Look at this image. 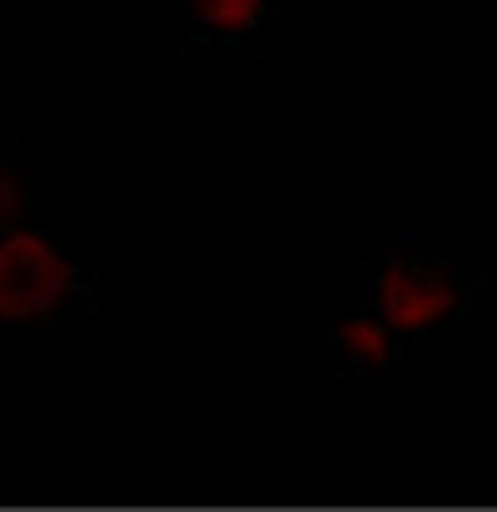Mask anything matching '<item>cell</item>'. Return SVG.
Instances as JSON below:
<instances>
[{
    "mask_svg": "<svg viewBox=\"0 0 497 512\" xmlns=\"http://www.w3.org/2000/svg\"><path fill=\"white\" fill-rule=\"evenodd\" d=\"M488 279H493L488 269H468L463 259L443 254L433 224H413L398 239H388L378 254L358 259L343 274V294L383 314L418 348L463 329L478 314Z\"/></svg>",
    "mask_w": 497,
    "mask_h": 512,
    "instance_id": "6da1fadb",
    "label": "cell"
},
{
    "mask_svg": "<svg viewBox=\"0 0 497 512\" xmlns=\"http://www.w3.org/2000/svg\"><path fill=\"white\" fill-rule=\"evenodd\" d=\"M95 324L100 289L70 224L45 214L0 234V339H80Z\"/></svg>",
    "mask_w": 497,
    "mask_h": 512,
    "instance_id": "7a4b0ae2",
    "label": "cell"
},
{
    "mask_svg": "<svg viewBox=\"0 0 497 512\" xmlns=\"http://www.w3.org/2000/svg\"><path fill=\"white\" fill-rule=\"evenodd\" d=\"M408 348L413 343L403 339L383 314H373L368 304H358L348 294L309 334V353L319 363H329L333 373H343V378H393V373H403Z\"/></svg>",
    "mask_w": 497,
    "mask_h": 512,
    "instance_id": "3957f363",
    "label": "cell"
},
{
    "mask_svg": "<svg viewBox=\"0 0 497 512\" xmlns=\"http://www.w3.org/2000/svg\"><path fill=\"white\" fill-rule=\"evenodd\" d=\"M145 5L169 15L194 45L224 55L269 50L274 30L289 20V0H145Z\"/></svg>",
    "mask_w": 497,
    "mask_h": 512,
    "instance_id": "277c9868",
    "label": "cell"
},
{
    "mask_svg": "<svg viewBox=\"0 0 497 512\" xmlns=\"http://www.w3.org/2000/svg\"><path fill=\"white\" fill-rule=\"evenodd\" d=\"M45 204H50L45 170L20 145L15 105H0V234H10L30 219H45Z\"/></svg>",
    "mask_w": 497,
    "mask_h": 512,
    "instance_id": "5b68a950",
    "label": "cell"
},
{
    "mask_svg": "<svg viewBox=\"0 0 497 512\" xmlns=\"http://www.w3.org/2000/svg\"><path fill=\"white\" fill-rule=\"evenodd\" d=\"M493 25H497V0H493Z\"/></svg>",
    "mask_w": 497,
    "mask_h": 512,
    "instance_id": "8992f818",
    "label": "cell"
}]
</instances>
